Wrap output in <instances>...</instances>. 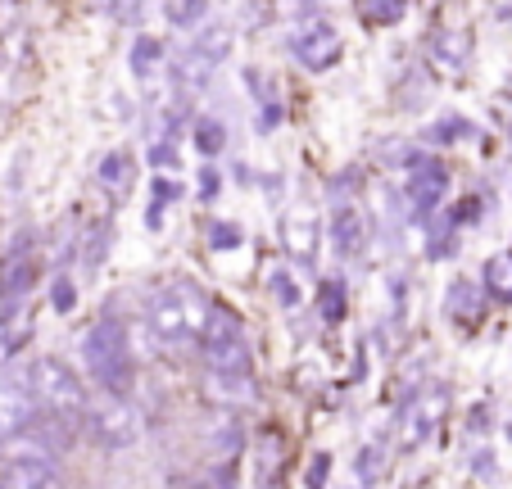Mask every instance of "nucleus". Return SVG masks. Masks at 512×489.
I'll use <instances>...</instances> for the list:
<instances>
[{
  "instance_id": "1",
  "label": "nucleus",
  "mask_w": 512,
  "mask_h": 489,
  "mask_svg": "<svg viewBox=\"0 0 512 489\" xmlns=\"http://www.w3.org/2000/svg\"><path fill=\"white\" fill-rule=\"evenodd\" d=\"M23 376H28L32 394H37L41 413L59 417V422H82V413H87L91 394H87V385H82V376L73 372L64 358L41 354V358H32Z\"/></svg>"
},
{
  "instance_id": "2",
  "label": "nucleus",
  "mask_w": 512,
  "mask_h": 489,
  "mask_svg": "<svg viewBox=\"0 0 512 489\" xmlns=\"http://www.w3.org/2000/svg\"><path fill=\"white\" fill-rule=\"evenodd\" d=\"M82 363L96 376L100 390L127 394V385H132V340H127V326L114 322V317H100L82 336Z\"/></svg>"
},
{
  "instance_id": "3",
  "label": "nucleus",
  "mask_w": 512,
  "mask_h": 489,
  "mask_svg": "<svg viewBox=\"0 0 512 489\" xmlns=\"http://www.w3.org/2000/svg\"><path fill=\"white\" fill-rule=\"evenodd\" d=\"M82 426H87V435L100 444V449H127V444H136L145 431L141 413H136L123 394H109V390L87 403Z\"/></svg>"
},
{
  "instance_id": "4",
  "label": "nucleus",
  "mask_w": 512,
  "mask_h": 489,
  "mask_svg": "<svg viewBox=\"0 0 512 489\" xmlns=\"http://www.w3.org/2000/svg\"><path fill=\"white\" fill-rule=\"evenodd\" d=\"M37 422H41V403H37V394H32L28 376L0 381V440L28 431V426H37Z\"/></svg>"
},
{
  "instance_id": "5",
  "label": "nucleus",
  "mask_w": 512,
  "mask_h": 489,
  "mask_svg": "<svg viewBox=\"0 0 512 489\" xmlns=\"http://www.w3.org/2000/svg\"><path fill=\"white\" fill-rule=\"evenodd\" d=\"M445 408H449V390H445V385H435V390L417 394V399L404 408V449H417V444L435 431V422L445 417Z\"/></svg>"
},
{
  "instance_id": "6",
  "label": "nucleus",
  "mask_w": 512,
  "mask_h": 489,
  "mask_svg": "<svg viewBox=\"0 0 512 489\" xmlns=\"http://www.w3.org/2000/svg\"><path fill=\"white\" fill-rule=\"evenodd\" d=\"M32 281H37V259L32 254H14L0 268V322H10L14 313H23V299H28Z\"/></svg>"
},
{
  "instance_id": "7",
  "label": "nucleus",
  "mask_w": 512,
  "mask_h": 489,
  "mask_svg": "<svg viewBox=\"0 0 512 489\" xmlns=\"http://www.w3.org/2000/svg\"><path fill=\"white\" fill-rule=\"evenodd\" d=\"M259 385L250 372H204V399L223 408H250Z\"/></svg>"
},
{
  "instance_id": "8",
  "label": "nucleus",
  "mask_w": 512,
  "mask_h": 489,
  "mask_svg": "<svg viewBox=\"0 0 512 489\" xmlns=\"http://www.w3.org/2000/svg\"><path fill=\"white\" fill-rule=\"evenodd\" d=\"M295 55H300L304 68H331L340 59V37L331 23H313L309 32L295 37Z\"/></svg>"
},
{
  "instance_id": "9",
  "label": "nucleus",
  "mask_w": 512,
  "mask_h": 489,
  "mask_svg": "<svg viewBox=\"0 0 512 489\" xmlns=\"http://www.w3.org/2000/svg\"><path fill=\"white\" fill-rule=\"evenodd\" d=\"M96 186L109 195V200H127V191L136 186V159L132 154H123V150L105 154L100 168H96Z\"/></svg>"
},
{
  "instance_id": "10",
  "label": "nucleus",
  "mask_w": 512,
  "mask_h": 489,
  "mask_svg": "<svg viewBox=\"0 0 512 489\" xmlns=\"http://www.w3.org/2000/svg\"><path fill=\"white\" fill-rule=\"evenodd\" d=\"M0 489H64L55 462H5Z\"/></svg>"
},
{
  "instance_id": "11",
  "label": "nucleus",
  "mask_w": 512,
  "mask_h": 489,
  "mask_svg": "<svg viewBox=\"0 0 512 489\" xmlns=\"http://www.w3.org/2000/svg\"><path fill=\"white\" fill-rule=\"evenodd\" d=\"M327 236L331 245H336V254H358V245H363V213L354 209V204H336L327 218Z\"/></svg>"
},
{
  "instance_id": "12",
  "label": "nucleus",
  "mask_w": 512,
  "mask_h": 489,
  "mask_svg": "<svg viewBox=\"0 0 512 489\" xmlns=\"http://www.w3.org/2000/svg\"><path fill=\"white\" fill-rule=\"evenodd\" d=\"M413 163H417V173L408 177V200H413L417 209H435V204L445 200V186H449L445 168H435V163H426V159H413Z\"/></svg>"
},
{
  "instance_id": "13",
  "label": "nucleus",
  "mask_w": 512,
  "mask_h": 489,
  "mask_svg": "<svg viewBox=\"0 0 512 489\" xmlns=\"http://www.w3.org/2000/svg\"><path fill=\"white\" fill-rule=\"evenodd\" d=\"M204 367L209 372H250L254 367V349L250 340H227V345H209L204 349Z\"/></svg>"
},
{
  "instance_id": "14",
  "label": "nucleus",
  "mask_w": 512,
  "mask_h": 489,
  "mask_svg": "<svg viewBox=\"0 0 512 489\" xmlns=\"http://www.w3.org/2000/svg\"><path fill=\"white\" fill-rule=\"evenodd\" d=\"M286 250H295L300 263H313V254H318V227L304 218H286Z\"/></svg>"
},
{
  "instance_id": "15",
  "label": "nucleus",
  "mask_w": 512,
  "mask_h": 489,
  "mask_svg": "<svg viewBox=\"0 0 512 489\" xmlns=\"http://www.w3.org/2000/svg\"><path fill=\"white\" fill-rule=\"evenodd\" d=\"M404 14V0H358V19L372 23V28H386Z\"/></svg>"
},
{
  "instance_id": "16",
  "label": "nucleus",
  "mask_w": 512,
  "mask_h": 489,
  "mask_svg": "<svg viewBox=\"0 0 512 489\" xmlns=\"http://www.w3.org/2000/svg\"><path fill=\"white\" fill-rule=\"evenodd\" d=\"M485 286L499 299H512V254H494V259L485 263Z\"/></svg>"
},
{
  "instance_id": "17",
  "label": "nucleus",
  "mask_w": 512,
  "mask_h": 489,
  "mask_svg": "<svg viewBox=\"0 0 512 489\" xmlns=\"http://www.w3.org/2000/svg\"><path fill=\"white\" fill-rule=\"evenodd\" d=\"M449 313H454L458 322H467V317L481 313V295H476L472 281H458V286L449 290Z\"/></svg>"
},
{
  "instance_id": "18",
  "label": "nucleus",
  "mask_w": 512,
  "mask_h": 489,
  "mask_svg": "<svg viewBox=\"0 0 512 489\" xmlns=\"http://www.w3.org/2000/svg\"><path fill=\"white\" fill-rule=\"evenodd\" d=\"M318 308H322V317H327V322H340V317H345V286H340L336 277H327V281H322Z\"/></svg>"
},
{
  "instance_id": "19",
  "label": "nucleus",
  "mask_w": 512,
  "mask_h": 489,
  "mask_svg": "<svg viewBox=\"0 0 512 489\" xmlns=\"http://www.w3.org/2000/svg\"><path fill=\"white\" fill-rule=\"evenodd\" d=\"M109 245H114V227L109 222H100V227H91L87 236V250H82V259H87V268H100V259L109 254Z\"/></svg>"
},
{
  "instance_id": "20",
  "label": "nucleus",
  "mask_w": 512,
  "mask_h": 489,
  "mask_svg": "<svg viewBox=\"0 0 512 489\" xmlns=\"http://www.w3.org/2000/svg\"><path fill=\"white\" fill-rule=\"evenodd\" d=\"M467 50H472V41H467L463 32H440V37H435V55L445 59V64H463Z\"/></svg>"
},
{
  "instance_id": "21",
  "label": "nucleus",
  "mask_w": 512,
  "mask_h": 489,
  "mask_svg": "<svg viewBox=\"0 0 512 489\" xmlns=\"http://www.w3.org/2000/svg\"><path fill=\"white\" fill-rule=\"evenodd\" d=\"M195 145H200L204 154H218V150L227 145L223 123H213V118H200V123H195Z\"/></svg>"
},
{
  "instance_id": "22",
  "label": "nucleus",
  "mask_w": 512,
  "mask_h": 489,
  "mask_svg": "<svg viewBox=\"0 0 512 489\" xmlns=\"http://www.w3.org/2000/svg\"><path fill=\"white\" fill-rule=\"evenodd\" d=\"M155 64H159V41H150V37L136 41V46H132V73L136 77H150V73H155Z\"/></svg>"
},
{
  "instance_id": "23",
  "label": "nucleus",
  "mask_w": 512,
  "mask_h": 489,
  "mask_svg": "<svg viewBox=\"0 0 512 489\" xmlns=\"http://www.w3.org/2000/svg\"><path fill=\"white\" fill-rule=\"evenodd\" d=\"M195 55H204L209 64L227 59V55H232V32H204V41H200V50H195Z\"/></svg>"
},
{
  "instance_id": "24",
  "label": "nucleus",
  "mask_w": 512,
  "mask_h": 489,
  "mask_svg": "<svg viewBox=\"0 0 512 489\" xmlns=\"http://www.w3.org/2000/svg\"><path fill=\"white\" fill-rule=\"evenodd\" d=\"M354 471H358V480H363V485H377L381 471H386V467H381V449H372V444H368V449H358Z\"/></svg>"
},
{
  "instance_id": "25",
  "label": "nucleus",
  "mask_w": 512,
  "mask_h": 489,
  "mask_svg": "<svg viewBox=\"0 0 512 489\" xmlns=\"http://www.w3.org/2000/svg\"><path fill=\"white\" fill-rule=\"evenodd\" d=\"M209 240H213V250H241V227H232V222H213V231H209Z\"/></svg>"
},
{
  "instance_id": "26",
  "label": "nucleus",
  "mask_w": 512,
  "mask_h": 489,
  "mask_svg": "<svg viewBox=\"0 0 512 489\" xmlns=\"http://www.w3.org/2000/svg\"><path fill=\"white\" fill-rule=\"evenodd\" d=\"M50 304L59 308V313H73V304H78V286L68 277H55V286H50Z\"/></svg>"
},
{
  "instance_id": "27",
  "label": "nucleus",
  "mask_w": 512,
  "mask_h": 489,
  "mask_svg": "<svg viewBox=\"0 0 512 489\" xmlns=\"http://www.w3.org/2000/svg\"><path fill=\"white\" fill-rule=\"evenodd\" d=\"M272 290H277V299L286 308L300 304V286H295V277H286V272H277V277H272Z\"/></svg>"
},
{
  "instance_id": "28",
  "label": "nucleus",
  "mask_w": 512,
  "mask_h": 489,
  "mask_svg": "<svg viewBox=\"0 0 512 489\" xmlns=\"http://www.w3.org/2000/svg\"><path fill=\"white\" fill-rule=\"evenodd\" d=\"M195 489H236V471L223 467V476H218V471H209V476H204Z\"/></svg>"
},
{
  "instance_id": "29",
  "label": "nucleus",
  "mask_w": 512,
  "mask_h": 489,
  "mask_svg": "<svg viewBox=\"0 0 512 489\" xmlns=\"http://www.w3.org/2000/svg\"><path fill=\"white\" fill-rule=\"evenodd\" d=\"M327 471H331V458H327V453H318V458H313V467H309V489H322Z\"/></svg>"
},
{
  "instance_id": "30",
  "label": "nucleus",
  "mask_w": 512,
  "mask_h": 489,
  "mask_svg": "<svg viewBox=\"0 0 512 489\" xmlns=\"http://www.w3.org/2000/svg\"><path fill=\"white\" fill-rule=\"evenodd\" d=\"M200 14H204V0H186V5H177V10H173V19L177 23H195Z\"/></svg>"
},
{
  "instance_id": "31",
  "label": "nucleus",
  "mask_w": 512,
  "mask_h": 489,
  "mask_svg": "<svg viewBox=\"0 0 512 489\" xmlns=\"http://www.w3.org/2000/svg\"><path fill=\"white\" fill-rule=\"evenodd\" d=\"M218 186H223V177L213 173V168H204V177H200V195H204V200H213V195H218Z\"/></svg>"
},
{
  "instance_id": "32",
  "label": "nucleus",
  "mask_w": 512,
  "mask_h": 489,
  "mask_svg": "<svg viewBox=\"0 0 512 489\" xmlns=\"http://www.w3.org/2000/svg\"><path fill=\"white\" fill-rule=\"evenodd\" d=\"M150 163H159V168H168V163H177V154L168 150V145H155V150H150Z\"/></svg>"
},
{
  "instance_id": "33",
  "label": "nucleus",
  "mask_w": 512,
  "mask_h": 489,
  "mask_svg": "<svg viewBox=\"0 0 512 489\" xmlns=\"http://www.w3.org/2000/svg\"><path fill=\"white\" fill-rule=\"evenodd\" d=\"M508 435H512V426H508Z\"/></svg>"
}]
</instances>
